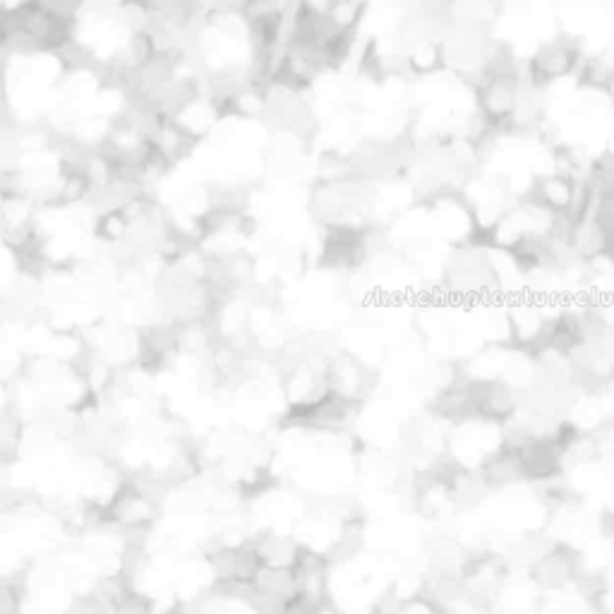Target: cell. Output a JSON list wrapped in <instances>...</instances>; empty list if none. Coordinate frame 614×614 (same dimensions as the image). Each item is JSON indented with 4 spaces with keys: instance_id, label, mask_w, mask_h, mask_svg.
<instances>
[{
    "instance_id": "obj_2",
    "label": "cell",
    "mask_w": 614,
    "mask_h": 614,
    "mask_svg": "<svg viewBox=\"0 0 614 614\" xmlns=\"http://www.w3.org/2000/svg\"><path fill=\"white\" fill-rule=\"evenodd\" d=\"M600 528H603L605 538L614 540V509L603 511V516H600Z\"/></svg>"
},
{
    "instance_id": "obj_1",
    "label": "cell",
    "mask_w": 614,
    "mask_h": 614,
    "mask_svg": "<svg viewBox=\"0 0 614 614\" xmlns=\"http://www.w3.org/2000/svg\"><path fill=\"white\" fill-rule=\"evenodd\" d=\"M581 574V555L571 545L564 543H555L550 550L540 552L538 559L533 562V579L543 588H550V591L576 583Z\"/></svg>"
}]
</instances>
